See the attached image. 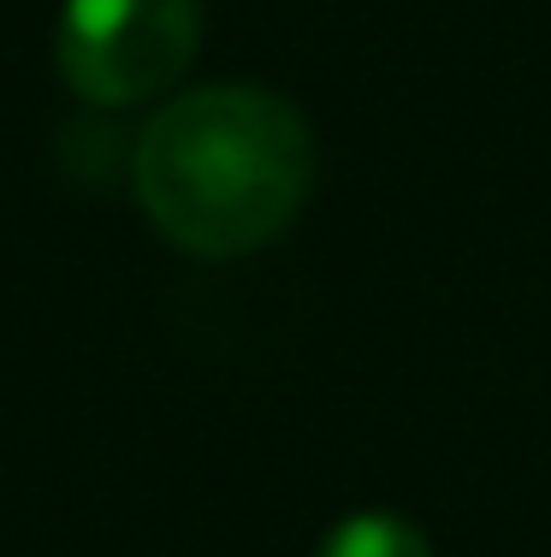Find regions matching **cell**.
I'll return each instance as SVG.
<instances>
[{"instance_id":"obj_1","label":"cell","mask_w":551,"mask_h":557,"mask_svg":"<svg viewBox=\"0 0 551 557\" xmlns=\"http://www.w3.org/2000/svg\"><path fill=\"white\" fill-rule=\"evenodd\" d=\"M314 190V131L261 84L166 101L137 137V202L184 256L238 261L273 244Z\"/></svg>"},{"instance_id":"obj_2","label":"cell","mask_w":551,"mask_h":557,"mask_svg":"<svg viewBox=\"0 0 551 557\" xmlns=\"http://www.w3.org/2000/svg\"><path fill=\"white\" fill-rule=\"evenodd\" d=\"M196 0H65L54 24V65L96 108H137L178 84L196 60Z\"/></svg>"},{"instance_id":"obj_3","label":"cell","mask_w":551,"mask_h":557,"mask_svg":"<svg viewBox=\"0 0 551 557\" xmlns=\"http://www.w3.org/2000/svg\"><path fill=\"white\" fill-rule=\"evenodd\" d=\"M314 557H433L427 534L398 510H350Z\"/></svg>"}]
</instances>
